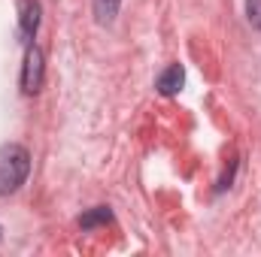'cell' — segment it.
Listing matches in <instances>:
<instances>
[{"label": "cell", "instance_id": "7", "mask_svg": "<svg viewBox=\"0 0 261 257\" xmlns=\"http://www.w3.org/2000/svg\"><path fill=\"white\" fill-rule=\"evenodd\" d=\"M246 18L255 30H261V0H246Z\"/></svg>", "mask_w": 261, "mask_h": 257}, {"label": "cell", "instance_id": "4", "mask_svg": "<svg viewBox=\"0 0 261 257\" xmlns=\"http://www.w3.org/2000/svg\"><path fill=\"white\" fill-rule=\"evenodd\" d=\"M182 79H186V73H182V67L179 64H173V67H167L161 76H158V91L161 94H176L179 88H182Z\"/></svg>", "mask_w": 261, "mask_h": 257}, {"label": "cell", "instance_id": "1", "mask_svg": "<svg viewBox=\"0 0 261 257\" xmlns=\"http://www.w3.org/2000/svg\"><path fill=\"white\" fill-rule=\"evenodd\" d=\"M31 173V154L24 145H3L0 148V197L15 194Z\"/></svg>", "mask_w": 261, "mask_h": 257}, {"label": "cell", "instance_id": "2", "mask_svg": "<svg viewBox=\"0 0 261 257\" xmlns=\"http://www.w3.org/2000/svg\"><path fill=\"white\" fill-rule=\"evenodd\" d=\"M43 76H46V64H43V52L37 46H28L24 52V67H21V88L24 94H37L43 88Z\"/></svg>", "mask_w": 261, "mask_h": 257}, {"label": "cell", "instance_id": "5", "mask_svg": "<svg viewBox=\"0 0 261 257\" xmlns=\"http://www.w3.org/2000/svg\"><path fill=\"white\" fill-rule=\"evenodd\" d=\"M119 3L122 0H94V12H97V21L100 24H110L119 12Z\"/></svg>", "mask_w": 261, "mask_h": 257}, {"label": "cell", "instance_id": "3", "mask_svg": "<svg viewBox=\"0 0 261 257\" xmlns=\"http://www.w3.org/2000/svg\"><path fill=\"white\" fill-rule=\"evenodd\" d=\"M18 15H21V34L24 37H34L37 27H40V3L37 0H21Z\"/></svg>", "mask_w": 261, "mask_h": 257}, {"label": "cell", "instance_id": "6", "mask_svg": "<svg viewBox=\"0 0 261 257\" xmlns=\"http://www.w3.org/2000/svg\"><path fill=\"white\" fill-rule=\"evenodd\" d=\"M110 218H113V215H110V209H107V206H97L94 212L82 215V218H79V224H82V230H91L94 224H107Z\"/></svg>", "mask_w": 261, "mask_h": 257}]
</instances>
